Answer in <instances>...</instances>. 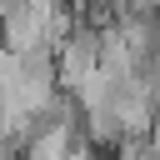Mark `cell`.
Segmentation results:
<instances>
[{"label": "cell", "mask_w": 160, "mask_h": 160, "mask_svg": "<svg viewBox=\"0 0 160 160\" xmlns=\"http://www.w3.org/2000/svg\"><path fill=\"white\" fill-rule=\"evenodd\" d=\"M110 160H160V145H155L150 135H125V140L110 150Z\"/></svg>", "instance_id": "cell-1"}]
</instances>
